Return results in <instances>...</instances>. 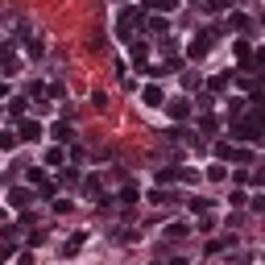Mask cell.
<instances>
[{
    "mask_svg": "<svg viewBox=\"0 0 265 265\" xmlns=\"http://www.w3.org/2000/svg\"><path fill=\"white\" fill-rule=\"evenodd\" d=\"M257 137H261V120H257V116L232 124V141H257Z\"/></svg>",
    "mask_w": 265,
    "mask_h": 265,
    "instance_id": "1",
    "label": "cell"
},
{
    "mask_svg": "<svg viewBox=\"0 0 265 265\" xmlns=\"http://www.w3.org/2000/svg\"><path fill=\"white\" fill-rule=\"evenodd\" d=\"M216 157H220V162H253V149H236V145L220 141V145H216Z\"/></svg>",
    "mask_w": 265,
    "mask_h": 265,
    "instance_id": "2",
    "label": "cell"
},
{
    "mask_svg": "<svg viewBox=\"0 0 265 265\" xmlns=\"http://www.w3.org/2000/svg\"><path fill=\"white\" fill-rule=\"evenodd\" d=\"M0 71H5V75H17V71H21V66H17V50H13V42L0 46Z\"/></svg>",
    "mask_w": 265,
    "mask_h": 265,
    "instance_id": "3",
    "label": "cell"
},
{
    "mask_svg": "<svg viewBox=\"0 0 265 265\" xmlns=\"http://www.w3.org/2000/svg\"><path fill=\"white\" fill-rule=\"evenodd\" d=\"M116 33H120L124 42H132V33H137V13H128V9H124L120 21H116Z\"/></svg>",
    "mask_w": 265,
    "mask_h": 265,
    "instance_id": "4",
    "label": "cell"
},
{
    "mask_svg": "<svg viewBox=\"0 0 265 265\" xmlns=\"http://www.w3.org/2000/svg\"><path fill=\"white\" fill-rule=\"evenodd\" d=\"M211 42H216V29H207V33H203V38H195V42L187 46V54H191V58H203V54L211 50Z\"/></svg>",
    "mask_w": 265,
    "mask_h": 265,
    "instance_id": "5",
    "label": "cell"
},
{
    "mask_svg": "<svg viewBox=\"0 0 265 265\" xmlns=\"http://www.w3.org/2000/svg\"><path fill=\"white\" fill-rule=\"evenodd\" d=\"M17 141H42V124L38 120H21L17 124Z\"/></svg>",
    "mask_w": 265,
    "mask_h": 265,
    "instance_id": "6",
    "label": "cell"
},
{
    "mask_svg": "<svg viewBox=\"0 0 265 265\" xmlns=\"http://www.w3.org/2000/svg\"><path fill=\"white\" fill-rule=\"evenodd\" d=\"M141 99H145L149 108H162V104H166V95H162V87H157V83H149V87L141 91Z\"/></svg>",
    "mask_w": 265,
    "mask_h": 265,
    "instance_id": "7",
    "label": "cell"
},
{
    "mask_svg": "<svg viewBox=\"0 0 265 265\" xmlns=\"http://www.w3.org/2000/svg\"><path fill=\"white\" fill-rule=\"evenodd\" d=\"M50 137H54L58 145H66V141H71V137H75V128H71V124H66V120H58V124L50 128Z\"/></svg>",
    "mask_w": 265,
    "mask_h": 265,
    "instance_id": "8",
    "label": "cell"
},
{
    "mask_svg": "<svg viewBox=\"0 0 265 265\" xmlns=\"http://www.w3.org/2000/svg\"><path fill=\"white\" fill-rule=\"evenodd\" d=\"M166 112H170L174 120H187V116H191V104H187V99H170V104H166Z\"/></svg>",
    "mask_w": 265,
    "mask_h": 265,
    "instance_id": "9",
    "label": "cell"
},
{
    "mask_svg": "<svg viewBox=\"0 0 265 265\" xmlns=\"http://www.w3.org/2000/svg\"><path fill=\"white\" fill-rule=\"evenodd\" d=\"M9 203H13V207H29V203H33V195H29L25 187H13V191H9Z\"/></svg>",
    "mask_w": 265,
    "mask_h": 265,
    "instance_id": "10",
    "label": "cell"
},
{
    "mask_svg": "<svg viewBox=\"0 0 265 265\" xmlns=\"http://www.w3.org/2000/svg\"><path fill=\"white\" fill-rule=\"evenodd\" d=\"M128 54H132V58H137V62H145V54H149V46H145L141 38H132V42H128Z\"/></svg>",
    "mask_w": 265,
    "mask_h": 265,
    "instance_id": "11",
    "label": "cell"
},
{
    "mask_svg": "<svg viewBox=\"0 0 265 265\" xmlns=\"http://www.w3.org/2000/svg\"><path fill=\"white\" fill-rule=\"evenodd\" d=\"M145 33H170V25H166V17H149L145 21Z\"/></svg>",
    "mask_w": 265,
    "mask_h": 265,
    "instance_id": "12",
    "label": "cell"
},
{
    "mask_svg": "<svg viewBox=\"0 0 265 265\" xmlns=\"http://www.w3.org/2000/svg\"><path fill=\"white\" fill-rule=\"evenodd\" d=\"M157 182L166 187V182H178V166H162L157 170Z\"/></svg>",
    "mask_w": 265,
    "mask_h": 265,
    "instance_id": "13",
    "label": "cell"
},
{
    "mask_svg": "<svg viewBox=\"0 0 265 265\" xmlns=\"http://www.w3.org/2000/svg\"><path fill=\"white\" fill-rule=\"evenodd\" d=\"M0 236H5V245H17V241H21V228L9 224V228H0Z\"/></svg>",
    "mask_w": 265,
    "mask_h": 265,
    "instance_id": "14",
    "label": "cell"
},
{
    "mask_svg": "<svg viewBox=\"0 0 265 265\" xmlns=\"http://www.w3.org/2000/svg\"><path fill=\"white\" fill-rule=\"evenodd\" d=\"M62 157H66V153H62V145H54V149H46V166H62Z\"/></svg>",
    "mask_w": 265,
    "mask_h": 265,
    "instance_id": "15",
    "label": "cell"
},
{
    "mask_svg": "<svg viewBox=\"0 0 265 265\" xmlns=\"http://www.w3.org/2000/svg\"><path fill=\"white\" fill-rule=\"evenodd\" d=\"M149 199H153V203H174V199H178V195H174V191H153Z\"/></svg>",
    "mask_w": 265,
    "mask_h": 265,
    "instance_id": "16",
    "label": "cell"
},
{
    "mask_svg": "<svg viewBox=\"0 0 265 265\" xmlns=\"http://www.w3.org/2000/svg\"><path fill=\"white\" fill-rule=\"evenodd\" d=\"M228 83H232V71H224V75H216V79H211V91H224Z\"/></svg>",
    "mask_w": 265,
    "mask_h": 265,
    "instance_id": "17",
    "label": "cell"
},
{
    "mask_svg": "<svg viewBox=\"0 0 265 265\" xmlns=\"http://www.w3.org/2000/svg\"><path fill=\"white\" fill-rule=\"evenodd\" d=\"M166 236H170V241H182V236H187V224H170V228H166Z\"/></svg>",
    "mask_w": 265,
    "mask_h": 265,
    "instance_id": "18",
    "label": "cell"
},
{
    "mask_svg": "<svg viewBox=\"0 0 265 265\" xmlns=\"http://www.w3.org/2000/svg\"><path fill=\"white\" fill-rule=\"evenodd\" d=\"M9 116H13V120L25 116V99H13V104H9Z\"/></svg>",
    "mask_w": 265,
    "mask_h": 265,
    "instance_id": "19",
    "label": "cell"
},
{
    "mask_svg": "<svg viewBox=\"0 0 265 265\" xmlns=\"http://www.w3.org/2000/svg\"><path fill=\"white\" fill-rule=\"evenodd\" d=\"M199 128H203V132H216V128H220V120H216V116H207V112H203V120H199Z\"/></svg>",
    "mask_w": 265,
    "mask_h": 265,
    "instance_id": "20",
    "label": "cell"
},
{
    "mask_svg": "<svg viewBox=\"0 0 265 265\" xmlns=\"http://www.w3.org/2000/svg\"><path fill=\"white\" fill-rule=\"evenodd\" d=\"M0 149H17V132H0Z\"/></svg>",
    "mask_w": 265,
    "mask_h": 265,
    "instance_id": "21",
    "label": "cell"
},
{
    "mask_svg": "<svg viewBox=\"0 0 265 265\" xmlns=\"http://www.w3.org/2000/svg\"><path fill=\"white\" fill-rule=\"evenodd\" d=\"M62 182H79V170H75V166H62Z\"/></svg>",
    "mask_w": 265,
    "mask_h": 265,
    "instance_id": "22",
    "label": "cell"
},
{
    "mask_svg": "<svg viewBox=\"0 0 265 265\" xmlns=\"http://www.w3.org/2000/svg\"><path fill=\"white\" fill-rule=\"evenodd\" d=\"M182 87H199V75L195 71H182Z\"/></svg>",
    "mask_w": 265,
    "mask_h": 265,
    "instance_id": "23",
    "label": "cell"
},
{
    "mask_svg": "<svg viewBox=\"0 0 265 265\" xmlns=\"http://www.w3.org/2000/svg\"><path fill=\"white\" fill-rule=\"evenodd\" d=\"M38 191H42V199H50V195H54V182H50V178H42V182H38Z\"/></svg>",
    "mask_w": 265,
    "mask_h": 265,
    "instance_id": "24",
    "label": "cell"
},
{
    "mask_svg": "<svg viewBox=\"0 0 265 265\" xmlns=\"http://www.w3.org/2000/svg\"><path fill=\"white\" fill-rule=\"evenodd\" d=\"M9 253H13V245H0V265L9 261Z\"/></svg>",
    "mask_w": 265,
    "mask_h": 265,
    "instance_id": "25",
    "label": "cell"
},
{
    "mask_svg": "<svg viewBox=\"0 0 265 265\" xmlns=\"http://www.w3.org/2000/svg\"><path fill=\"white\" fill-rule=\"evenodd\" d=\"M5 95H9V83H5V79H0V99H5Z\"/></svg>",
    "mask_w": 265,
    "mask_h": 265,
    "instance_id": "26",
    "label": "cell"
},
{
    "mask_svg": "<svg viewBox=\"0 0 265 265\" xmlns=\"http://www.w3.org/2000/svg\"><path fill=\"white\" fill-rule=\"evenodd\" d=\"M166 265H187V261H182V257H174V261H166Z\"/></svg>",
    "mask_w": 265,
    "mask_h": 265,
    "instance_id": "27",
    "label": "cell"
}]
</instances>
